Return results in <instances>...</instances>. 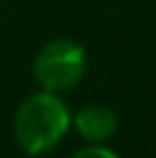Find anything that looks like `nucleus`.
Instances as JSON below:
<instances>
[{"instance_id":"1","label":"nucleus","mask_w":156,"mask_h":158,"mask_svg":"<svg viewBox=\"0 0 156 158\" xmlns=\"http://www.w3.org/2000/svg\"><path fill=\"white\" fill-rule=\"evenodd\" d=\"M71 128V112L55 92H37L14 115V138L28 156L53 151Z\"/></svg>"},{"instance_id":"2","label":"nucleus","mask_w":156,"mask_h":158,"mask_svg":"<svg viewBox=\"0 0 156 158\" xmlns=\"http://www.w3.org/2000/svg\"><path fill=\"white\" fill-rule=\"evenodd\" d=\"M35 80L46 92H67L76 87L87 71V53L71 39H55L46 44L32 64Z\"/></svg>"},{"instance_id":"3","label":"nucleus","mask_w":156,"mask_h":158,"mask_svg":"<svg viewBox=\"0 0 156 158\" xmlns=\"http://www.w3.org/2000/svg\"><path fill=\"white\" fill-rule=\"evenodd\" d=\"M71 124L76 126L78 135L83 140H87L90 144H103L106 140H110L120 128L117 115L106 106H87L83 110L76 112V117H71Z\"/></svg>"},{"instance_id":"4","label":"nucleus","mask_w":156,"mask_h":158,"mask_svg":"<svg viewBox=\"0 0 156 158\" xmlns=\"http://www.w3.org/2000/svg\"><path fill=\"white\" fill-rule=\"evenodd\" d=\"M71 158H120L112 149H106L103 144H87L83 149H78Z\"/></svg>"}]
</instances>
